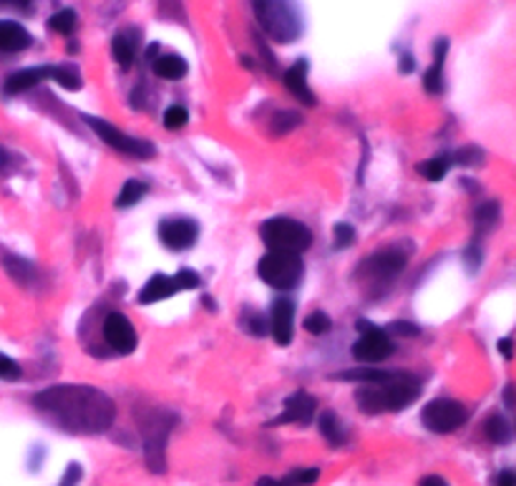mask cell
Returning a JSON list of instances; mask_svg holds the SVG:
<instances>
[{
  "mask_svg": "<svg viewBox=\"0 0 516 486\" xmlns=\"http://www.w3.org/2000/svg\"><path fill=\"white\" fill-rule=\"evenodd\" d=\"M33 405L68 434L94 436L112 428L116 405L94 386H50L41 390Z\"/></svg>",
  "mask_w": 516,
  "mask_h": 486,
  "instance_id": "obj_1",
  "label": "cell"
},
{
  "mask_svg": "<svg viewBox=\"0 0 516 486\" xmlns=\"http://www.w3.org/2000/svg\"><path fill=\"white\" fill-rule=\"evenodd\" d=\"M420 396V381L413 373H393L383 383H363L355 390V404L363 413L404 411Z\"/></svg>",
  "mask_w": 516,
  "mask_h": 486,
  "instance_id": "obj_2",
  "label": "cell"
},
{
  "mask_svg": "<svg viewBox=\"0 0 516 486\" xmlns=\"http://www.w3.org/2000/svg\"><path fill=\"white\" fill-rule=\"evenodd\" d=\"M262 31L277 43H292L303 35V16L297 0H252Z\"/></svg>",
  "mask_w": 516,
  "mask_h": 486,
  "instance_id": "obj_3",
  "label": "cell"
},
{
  "mask_svg": "<svg viewBox=\"0 0 516 486\" xmlns=\"http://www.w3.org/2000/svg\"><path fill=\"white\" fill-rule=\"evenodd\" d=\"M259 237H262V243L267 244L270 250L295 252V255H303L307 247L312 244V232L303 222L290 220V217H273V220L262 222Z\"/></svg>",
  "mask_w": 516,
  "mask_h": 486,
  "instance_id": "obj_4",
  "label": "cell"
},
{
  "mask_svg": "<svg viewBox=\"0 0 516 486\" xmlns=\"http://www.w3.org/2000/svg\"><path fill=\"white\" fill-rule=\"evenodd\" d=\"M303 273H305L303 259L295 252L270 250L258 265V275L274 290H292V288H297V282L303 280Z\"/></svg>",
  "mask_w": 516,
  "mask_h": 486,
  "instance_id": "obj_5",
  "label": "cell"
},
{
  "mask_svg": "<svg viewBox=\"0 0 516 486\" xmlns=\"http://www.w3.org/2000/svg\"><path fill=\"white\" fill-rule=\"evenodd\" d=\"M174 426V416L166 411H149L144 421H142V434H144V449H146V464L151 471L162 474L166 467V438Z\"/></svg>",
  "mask_w": 516,
  "mask_h": 486,
  "instance_id": "obj_6",
  "label": "cell"
},
{
  "mask_svg": "<svg viewBox=\"0 0 516 486\" xmlns=\"http://www.w3.org/2000/svg\"><path fill=\"white\" fill-rule=\"evenodd\" d=\"M83 121L91 127V131L96 134L104 144L112 146L113 151H121V154L134 157V159H151V157L157 154V146L151 144V142H146V139H136V136H129V134H124L121 129H116L113 124L104 121V119H98V116L86 114L83 116Z\"/></svg>",
  "mask_w": 516,
  "mask_h": 486,
  "instance_id": "obj_7",
  "label": "cell"
},
{
  "mask_svg": "<svg viewBox=\"0 0 516 486\" xmlns=\"http://www.w3.org/2000/svg\"><path fill=\"white\" fill-rule=\"evenodd\" d=\"M405 252H398L396 247L390 250H381V252H373L371 258L363 259V265L358 267V280L363 282H371V285H381V282H390L401 275L405 270Z\"/></svg>",
  "mask_w": 516,
  "mask_h": 486,
  "instance_id": "obj_8",
  "label": "cell"
},
{
  "mask_svg": "<svg viewBox=\"0 0 516 486\" xmlns=\"http://www.w3.org/2000/svg\"><path fill=\"white\" fill-rule=\"evenodd\" d=\"M466 419L468 411L464 408V404H458L453 398H435L420 413L423 426L434 434H451L456 428H461Z\"/></svg>",
  "mask_w": 516,
  "mask_h": 486,
  "instance_id": "obj_9",
  "label": "cell"
},
{
  "mask_svg": "<svg viewBox=\"0 0 516 486\" xmlns=\"http://www.w3.org/2000/svg\"><path fill=\"white\" fill-rule=\"evenodd\" d=\"M360 325V338L353 343V358L360 360V363H381L386 360L390 353H393V343L388 338L386 330L381 328H373L368 323H358Z\"/></svg>",
  "mask_w": 516,
  "mask_h": 486,
  "instance_id": "obj_10",
  "label": "cell"
},
{
  "mask_svg": "<svg viewBox=\"0 0 516 486\" xmlns=\"http://www.w3.org/2000/svg\"><path fill=\"white\" fill-rule=\"evenodd\" d=\"M199 237V225L189 217H169L159 225V240L169 250H189Z\"/></svg>",
  "mask_w": 516,
  "mask_h": 486,
  "instance_id": "obj_11",
  "label": "cell"
},
{
  "mask_svg": "<svg viewBox=\"0 0 516 486\" xmlns=\"http://www.w3.org/2000/svg\"><path fill=\"white\" fill-rule=\"evenodd\" d=\"M101 330H104V341L109 348H113L116 353H131L134 348H136V330H134V325L127 315H121V312H109L106 315V320L101 325Z\"/></svg>",
  "mask_w": 516,
  "mask_h": 486,
  "instance_id": "obj_12",
  "label": "cell"
},
{
  "mask_svg": "<svg viewBox=\"0 0 516 486\" xmlns=\"http://www.w3.org/2000/svg\"><path fill=\"white\" fill-rule=\"evenodd\" d=\"M315 411H318V401L310 393H305V390H295L292 396L285 398V411L273 423H300V426H307L315 419Z\"/></svg>",
  "mask_w": 516,
  "mask_h": 486,
  "instance_id": "obj_13",
  "label": "cell"
},
{
  "mask_svg": "<svg viewBox=\"0 0 516 486\" xmlns=\"http://www.w3.org/2000/svg\"><path fill=\"white\" fill-rule=\"evenodd\" d=\"M270 333L277 345H290L295 333V303L292 300H274L273 318H270Z\"/></svg>",
  "mask_w": 516,
  "mask_h": 486,
  "instance_id": "obj_14",
  "label": "cell"
},
{
  "mask_svg": "<svg viewBox=\"0 0 516 486\" xmlns=\"http://www.w3.org/2000/svg\"><path fill=\"white\" fill-rule=\"evenodd\" d=\"M49 71H50V66H35V68H23V71H16V73H11V76L5 79V83H3V91H5L8 96L26 94V91H31L33 86H38L43 79H49Z\"/></svg>",
  "mask_w": 516,
  "mask_h": 486,
  "instance_id": "obj_15",
  "label": "cell"
},
{
  "mask_svg": "<svg viewBox=\"0 0 516 486\" xmlns=\"http://www.w3.org/2000/svg\"><path fill=\"white\" fill-rule=\"evenodd\" d=\"M285 86H288V91H290L292 96L297 98L303 106H315V94H312V89L307 86V61H297V64H292L288 68V73H285Z\"/></svg>",
  "mask_w": 516,
  "mask_h": 486,
  "instance_id": "obj_16",
  "label": "cell"
},
{
  "mask_svg": "<svg viewBox=\"0 0 516 486\" xmlns=\"http://www.w3.org/2000/svg\"><path fill=\"white\" fill-rule=\"evenodd\" d=\"M33 43L31 33L16 20H0V50L3 53H20Z\"/></svg>",
  "mask_w": 516,
  "mask_h": 486,
  "instance_id": "obj_17",
  "label": "cell"
},
{
  "mask_svg": "<svg viewBox=\"0 0 516 486\" xmlns=\"http://www.w3.org/2000/svg\"><path fill=\"white\" fill-rule=\"evenodd\" d=\"M177 280L174 277H166V275H154L149 282H146L142 292H139V303L142 305H154V303H159V300H166V297H172V295H177Z\"/></svg>",
  "mask_w": 516,
  "mask_h": 486,
  "instance_id": "obj_18",
  "label": "cell"
},
{
  "mask_svg": "<svg viewBox=\"0 0 516 486\" xmlns=\"http://www.w3.org/2000/svg\"><path fill=\"white\" fill-rule=\"evenodd\" d=\"M446 53H449V41L438 38L434 46V64H431V68L423 76V86H426L428 94H441L443 91V61H446Z\"/></svg>",
  "mask_w": 516,
  "mask_h": 486,
  "instance_id": "obj_19",
  "label": "cell"
},
{
  "mask_svg": "<svg viewBox=\"0 0 516 486\" xmlns=\"http://www.w3.org/2000/svg\"><path fill=\"white\" fill-rule=\"evenodd\" d=\"M151 68H154V73H157L159 79H164V81H179V79L187 76L189 64H187L181 56H177V53H166V56H159V58L151 64Z\"/></svg>",
  "mask_w": 516,
  "mask_h": 486,
  "instance_id": "obj_20",
  "label": "cell"
},
{
  "mask_svg": "<svg viewBox=\"0 0 516 486\" xmlns=\"http://www.w3.org/2000/svg\"><path fill=\"white\" fill-rule=\"evenodd\" d=\"M318 428H320V434H323L325 441H327L330 446H343L345 438H348L345 426H343V421H340L333 411H325L323 416L318 419Z\"/></svg>",
  "mask_w": 516,
  "mask_h": 486,
  "instance_id": "obj_21",
  "label": "cell"
},
{
  "mask_svg": "<svg viewBox=\"0 0 516 486\" xmlns=\"http://www.w3.org/2000/svg\"><path fill=\"white\" fill-rule=\"evenodd\" d=\"M3 267H5V273L16 280L18 285H31L33 277H35V267H33L28 259L23 258H16V255H5L3 258Z\"/></svg>",
  "mask_w": 516,
  "mask_h": 486,
  "instance_id": "obj_22",
  "label": "cell"
},
{
  "mask_svg": "<svg viewBox=\"0 0 516 486\" xmlns=\"http://www.w3.org/2000/svg\"><path fill=\"white\" fill-rule=\"evenodd\" d=\"M112 56L116 58V64L129 68L136 58V43L131 38V33H119L112 41Z\"/></svg>",
  "mask_w": 516,
  "mask_h": 486,
  "instance_id": "obj_23",
  "label": "cell"
},
{
  "mask_svg": "<svg viewBox=\"0 0 516 486\" xmlns=\"http://www.w3.org/2000/svg\"><path fill=\"white\" fill-rule=\"evenodd\" d=\"M390 375H393V371H386V368H350V371H343L333 378L355 381V383H383Z\"/></svg>",
  "mask_w": 516,
  "mask_h": 486,
  "instance_id": "obj_24",
  "label": "cell"
},
{
  "mask_svg": "<svg viewBox=\"0 0 516 486\" xmlns=\"http://www.w3.org/2000/svg\"><path fill=\"white\" fill-rule=\"evenodd\" d=\"M146 187L144 181H139V179H129L124 187H121V192H119V197H116V207L119 210H129V207H134L136 202H142L146 195Z\"/></svg>",
  "mask_w": 516,
  "mask_h": 486,
  "instance_id": "obj_25",
  "label": "cell"
},
{
  "mask_svg": "<svg viewBox=\"0 0 516 486\" xmlns=\"http://www.w3.org/2000/svg\"><path fill=\"white\" fill-rule=\"evenodd\" d=\"M49 79L58 81L64 89H68V91H79L83 83L81 76H79V71H76L73 66H50Z\"/></svg>",
  "mask_w": 516,
  "mask_h": 486,
  "instance_id": "obj_26",
  "label": "cell"
},
{
  "mask_svg": "<svg viewBox=\"0 0 516 486\" xmlns=\"http://www.w3.org/2000/svg\"><path fill=\"white\" fill-rule=\"evenodd\" d=\"M449 172V159L446 157H435V159H426L419 164V174L426 177L428 181H441Z\"/></svg>",
  "mask_w": 516,
  "mask_h": 486,
  "instance_id": "obj_27",
  "label": "cell"
},
{
  "mask_svg": "<svg viewBox=\"0 0 516 486\" xmlns=\"http://www.w3.org/2000/svg\"><path fill=\"white\" fill-rule=\"evenodd\" d=\"M49 28L53 33H58V35L73 33V28H76V13H73L71 8H64V11L53 13V16L49 18Z\"/></svg>",
  "mask_w": 516,
  "mask_h": 486,
  "instance_id": "obj_28",
  "label": "cell"
},
{
  "mask_svg": "<svg viewBox=\"0 0 516 486\" xmlns=\"http://www.w3.org/2000/svg\"><path fill=\"white\" fill-rule=\"evenodd\" d=\"M484 428L489 441H494V444H506L512 438V428H509L506 419H501V416H491Z\"/></svg>",
  "mask_w": 516,
  "mask_h": 486,
  "instance_id": "obj_29",
  "label": "cell"
},
{
  "mask_svg": "<svg viewBox=\"0 0 516 486\" xmlns=\"http://www.w3.org/2000/svg\"><path fill=\"white\" fill-rule=\"evenodd\" d=\"M305 330L310 336H325V333H330V328H333V320L325 315L323 310H315V312H310L305 318Z\"/></svg>",
  "mask_w": 516,
  "mask_h": 486,
  "instance_id": "obj_30",
  "label": "cell"
},
{
  "mask_svg": "<svg viewBox=\"0 0 516 486\" xmlns=\"http://www.w3.org/2000/svg\"><path fill=\"white\" fill-rule=\"evenodd\" d=\"M187 121H189V112H187L184 106H179V104L169 106V109L164 112V127H166L169 131L184 129V127H187Z\"/></svg>",
  "mask_w": 516,
  "mask_h": 486,
  "instance_id": "obj_31",
  "label": "cell"
},
{
  "mask_svg": "<svg viewBox=\"0 0 516 486\" xmlns=\"http://www.w3.org/2000/svg\"><path fill=\"white\" fill-rule=\"evenodd\" d=\"M497 220H499V204L497 202H486L476 212V228L491 229L497 225Z\"/></svg>",
  "mask_w": 516,
  "mask_h": 486,
  "instance_id": "obj_32",
  "label": "cell"
},
{
  "mask_svg": "<svg viewBox=\"0 0 516 486\" xmlns=\"http://www.w3.org/2000/svg\"><path fill=\"white\" fill-rule=\"evenodd\" d=\"M300 121H303V119L297 114H292V112H280V114L273 119V131L274 134H280V136H282V134H290L292 129L300 127Z\"/></svg>",
  "mask_w": 516,
  "mask_h": 486,
  "instance_id": "obj_33",
  "label": "cell"
},
{
  "mask_svg": "<svg viewBox=\"0 0 516 486\" xmlns=\"http://www.w3.org/2000/svg\"><path fill=\"white\" fill-rule=\"evenodd\" d=\"M355 243V229L345 222H340L333 228V247L335 250H348Z\"/></svg>",
  "mask_w": 516,
  "mask_h": 486,
  "instance_id": "obj_34",
  "label": "cell"
},
{
  "mask_svg": "<svg viewBox=\"0 0 516 486\" xmlns=\"http://www.w3.org/2000/svg\"><path fill=\"white\" fill-rule=\"evenodd\" d=\"M318 476H320V471L318 469H297V471H292L285 482H288L290 486H310L318 482Z\"/></svg>",
  "mask_w": 516,
  "mask_h": 486,
  "instance_id": "obj_35",
  "label": "cell"
},
{
  "mask_svg": "<svg viewBox=\"0 0 516 486\" xmlns=\"http://www.w3.org/2000/svg\"><path fill=\"white\" fill-rule=\"evenodd\" d=\"M20 375H23V371H20V366H18L16 360L0 353V378L3 381H18Z\"/></svg>",
  "mask_w": 516,
  "mask_h": 486,
  "instance_id": "obj_36",
  "label": "cell"
},
{
  "mask_svg": "<svg viewBox=\"0 0 516 486\" xmlns=\"http://www.w3.org/2000/svg\"><path fill=\"white\" fill-rule=\"evenodd\" d=\"M244 328H247L252 336H258L259 338V336H265V333H267V328H270V325H267V320H265L259 312H247V318H244Z\"/></svg>",
  "mask_w": 516,
  "mask_h": 486,
  "instance_id": "obj_37",
  "label": "cell"
},
{
  "mask_svg": "<svg viewBox=\"0 0 516 486\" xmlns=\"http://www.w3.org/2000/svg\"><path fill=\"white\" fill-rule=\"evenodd\" d=\"M174 280H177L179 292L194 290V288H199V285H202V277L196 275V273H192V270H181V273L174 275Z\"/></svg>",
  "mask_w": 516,
  "mask_h": 486,
  "instance_id": "obj_38",
  "label": "cell"
},
{
  "mask_svg": "<svg viewBox=\"0 0 516 486\" xmlns=\"http://www.w3.org/2000/svg\"><path fill=\"white\" fill-rule=\"evenodd\" d=\"M453 159H456L458 164H468V166H471V164L481 162V159H484V154H481L476 146H466V149H461Z\"/></svg>",
  "mask_w": 516,
  "mask_h": 486,
  "instance_id": "obj_39",
  "label": "cell"
},
{
  "mask_svg": "<svg viewBox=\"0 0 516 486\" xmlns=\"http://www.w3.org/2000/svg\"><path fill=\"white\" fill-rule=\"evenodd\" d=\"M390 333L404 336V338H416L420 333V328L413 323H405V320H398V323H390Z\"/></svg>",
  "mask_w": 516,
  "mask_h": 486,
  "instance_id": "obj_40",
  "label": "cell"
},
{
  "mask_svg": "<svg viewBox=\"0 0 516 486\" xmlns=\"http://www.w3.org/2000/svg\"><path fill=\"white\" fill-rule=\"evenodd\" d=\"M419 486H449V482L443 479V476H435V474H431V476H423L419 482Z\"/></svg>",
  "mask_w": 516,
  "mask_h": 486,
  "instance_id": "obj_41",
  "label": "cell"
},
{
  "mask_svg": "<svg viewBox=\"0 0 516 486\" xmlns=\"http://www.w3.org/2000/svg\"><path fill=\"white\" fill-rule=\"evenodd\" d=\"M31 5V0H0V8H18V11H26Z\"/></svg>",
  "mask_w": 516,
  "mask_h": 486,
  "instance_id": "obj_42",
  "label": "cell"
},
{
  "mask_svg": "<svg viewBox=\"0 0 516 486\" xmlns=\"http://www.w3.org/2000/svg\"><path fill=\"white\" fill-rule=\"evenodd\" d=\"M401 71H404V73H411V71H413V56H411V53H404V58H401Z\"/></svg>",
  "mask_w": 516,
  "mask_h": 486,
  "instance_id": "obj_43",
  "label": "cell"
},
{
  "mask_svg": "<svg viewBox=\"0 0 516 486\" xmlns=\"http://www.w3.org/2000/svg\"><path fill=\"white\" fill-rule=\"evenodd\" d=\"M497 486H514V476L509 471H504V474H499V479H497Z\"/></svg>",
  "mask_w": 516,
  "mask_h": 486,
  "instance_id": "obj_44",
  "label": "cell"
},
{
  "mask_svg": "<svg viewBox=\"0 0 516 486\" xmlns=\"http://www.w3.org/2000/svg\"><path fill=\"white\" fill-rule=\"evenodd\" d=\"M512 348H514V343H512V341H499V351L506 358H512V353H514Z\"/></svg>",
  "mask_w": 516,
  "mask_h": 486,
  "instance_id": "obj_45",
  "label": "cell"
},
{
  "mask_svg": "<svg viewBox=\"0 0 516 486\" xmlns=\"http://www.w3.org/2000/svg\"><path fill=\"white\" fill-rule=\"evenodd\" d=\"M258 486H290V484H288L285 479H282V482H277V479H267V476H265V479H259Z\"/></svg>",
  "mask_w": 516,
  "mask_h": 486,
  "instance_id": "obj_46",
  "label": "cell"
},
{
  "mask_svg": "<svg viewBox=\"0 0 516 486\" xmlns=\"http://www.w3.org/2000/svg\"><path fill=\"white\" fill-rule=\"evenodd\" d=\"M8 162H11V157H8V151L0 146V169H5V166H8Z\"/></svg>",
  "mask_w": 516,
  "mask_h": 486,
  "instance_id": "obj_47",
  "label": "cell"
},
{
  "mask_svg": "<svg viewBox=\"0 0 516 486\" xmlns=\"http://www.w3.org/2000/svg\"><path fill=\"white\" fill-rule=\"evenodd\" d=\"M514 486H516V479H514Z\"/></svg>",
  "mask_w": 516,
  "mask_h": 486,
  "instance_id": "obj_48",
  "label": "cell"
}]
</instances>
